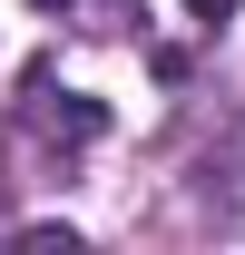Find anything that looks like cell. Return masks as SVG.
<instances>
[{
	"instance_id": "1",
	"label": "cell",
	"mask_w": 245,
	"mask_h": 255,
	"mask_svg": "<svg viewBox=\"0 0 245 255\" xmlns=\"http://www.w3.org/2000/svg\"><path fill=\"white\" fill-rule=\"evenodd\" d=\"M39 108H30V118L39 128H49V137H69V147H89V137H98V128H108V108H98V98H79V89H59V98H49V79H39Z\"/></svg>"
},
{
	"instance_id": "2",
	"label": "cell",
	"mask_w": 245,
	"mask_h": 255,
	"mask_svg": "<svg viewBox=\"0 0 245 255\" xmlns=\"http://www.w3.org/2000/svg\"><path fill=\"white\" fill-rule=\"evenodd\" d=\"M20 246H30V255H79V236H69V226H30Z\"/></svg>"
},
{
	"instance_id": "3",
	"label": "cell",
	"mask_w": 245,
	"mask_h": 255,
	"mask_svg": "<svg viewBox=\"0 0 245 255\" xmlns=\"http://www.w3.org/2000/svg\"><path fill=\"white\" fill-rule=\"evenodd\" d=\"M186 10H196V20H226V10H236V0H186Z\"/></svg>"
},
{
	"instance_id": "4",
	"label": "cell",
	"mask_w": 245,
	"mask_h": 255,
	"mask_svg": "<svg viewBox=\"0 0 245 255\" xmlns=\"http://www.w3.org/2000/svg\"><path fill=\"white\" fill-rule=\"evenodd\" d=\"M39 10H59V0H39Z\"/></svg>"
}]
</instances>
